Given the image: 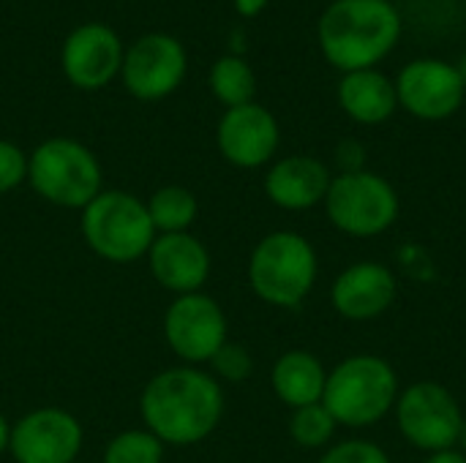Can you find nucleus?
Instances as JSON below:
<instances>
[{"mask_svg":"<svg viewBox=\"0 0 466 463\" xmlns=\"http://www.w3.org/2000/svg\"><path fill=\"white\" fill-rule=\"evenodd\" d=\"M139 415L145 428L164 445H199L224 418L221 382L194 366L167 368L145 385Z\"/></svg>","mask_w":466,"mask_h":463,"instance_id":"1","label":"nucleus"},{"mask_svg":"<svg viewBox=\"0 0 466 463\" xmlns=\"http://www.w3.org/2000/svg\"><path fill=\"white\" fill-rule=\"evenodd\" d=\"M401 38V14L390 0H333L317 25L325 60L350 74L377 68Z\"/></svg>","mask_w":466,"mask_h":463,"instance_id":"2","label":"nucleus"},{"mask_svg":"<svg viewBox=\"0 0 466 463\" xmlns=\"http://www.w3.org/2000/svg\"><path fill=\"white\" fill-rule=\"evenodd\" d=\"M399 393L396 368L380 355L360 352L328 371L322 404L339 428H371L393 412Z\"/></svg>","mask_w":466,"mask_h":463,"instance_id":"3","label":"nucleus"},{"mask_svg":"<svg viewBox=\"0 0 466 463\" xmlns=\"http://www.w3.org/2000/svg\"><path fill=\"white\" fill-rule=\"evenodd\" d=\"M319 278V257L300 232L265 235L248 257L251 292L273 308H300Z\"/></svg>","mask_w":466,"mask_h":463,"instance_id":"4","label":"nucleus"},{"mask_svg":"<svg viewBox=\"0 0 466 463\" xmlns=\"http://www.w3.org/2000/svg\"><path fill=\"white\" fill-rule=\"evenodd\" d=\"M27 183L55 207L85 210L101 194V164L82 142L52 136L27 156Z\"/></svg>","mask_w":466,"mask_h":463,"instance_id":"5","label":"nucleus"},{"mask_svg":"<svg viewBox=\"0 0 466 463\" xmlns=\"http://www.w3.org/2000/svg\"><path fill=\"white\" fill-rule=\"evenodd\" d=\"M79 226L87 248L115 265H128L147 257L156 240L147 205L128 191H101L82 210Z\"/></svg>","mask_w":466,"mask_h":463,"instance_id":"6","label":"nucleus"},{"mask_svg":"<svg viewBox=\"0 0 466 463\" xmlns=\"http://www.w3.org/2000/svg\"><path fill=\"white\" fill-rule=\"evenodd\" d=\"M328 221L350 237H377L388 232L401 213L393 183L371 169L339 172L325 196Z\"/></svg>","mask_w":466,"mask_h":463,"instance_id":"7","label":"nucleus"},{"mask_svg":"<svg viewBox=\"0 0 466 463\" xmlns=\"http://www.w3.org/2000/svg\"><path fill=\"white\" fill-rule=\"evenodd\" d=\"M393 415L401 437L423 453L456 448L466 420L459 398L440 382H415L404 388Z\"/></svg>","mask_w":466,"mask_h":463,"instance_id":"8","label":"nucleus"},{"mask_svg":"<svg viewBox=\"0 0 466 463\" xmlns=\"http://www.w3.org/2000/svg\"><path fill=\"white\" fill-rule=\"evenodd\" d=\"M393 82L399 93V106L426 123L453 117L466 98L464 71L437 57L410 60Z\"/></svg>","mask_w":466,"mask_h":463,"instance_id":"9","label":"nucleus"},{"mask_svg":"<svg viewBox=\"0 0 466 463\" xmlns=\"http://www.w3.org/2000/svg\"><path fill=\"white\" fill-rule=\"evenodd\" d=\"M188 57L183 44L169 33H145L123 55L120 79L139 101H161L186 79Z\"/></svg>","mask_w":466,"mask_h":463,"instance_id":"10","label":"nucleus"},{"mask_svg":"<svg viewBox=\"0 0 466 463\" xmlns=\"http://www.w3.org/2000/svg\"><path fill=\"white\" fill-rule=\"evenodd\" d=\"M224 308L205 292L180 295L164 314V338L169 349L188 366L210 363L229 341Z\"/></svg>","mask_w":466,"mask_h":463,"instance_id":"11","label":"nucleus"},{"mask_svg":"<svg viewBox=\"0 0 466 463\" xmlns=\"http://www.w3.org/2000/svg\"><path fill=\"white\" fill-rule=\"evenodd\" d=\"M82 439V426L71 412L44 407L11 426L8 453L16 463H74Z\"/></svg>","mask_w":466,"mask_h":463,"instance_id":"12","label":"nucleus"},{"mask_svg":"<svg viewBox=\"0 0 466 463\" xmlns=\"http://www.w3.org/2000/svg\"><path fill=\"white\" fill-rule=\"evenodd\" d=\"M123 44L120 35L101 22L79 25L68 33L60 52V65L66 79L79 90H101L115 76H120L123 65Z\"/></svg>","mask_w":466,"mask_h":463,"instance_id":"13","label":"nucleus"},{"mask_svg":"<svg viewBox=\"0 0 466 463\" xmlns=\"http://www.w3.org/2000/svg\"><path fill=\"white\" fill-rule=\"evenodd\" d=\"M216 142L221 156L238 169H259L273 161L281 128L270 109L251 101L235 109H227L216 128Z\"/></svg>","mask_w":466,"mask_h":463,"instance_id":"14","label":"nucleus"},{"mask_svg":"<svg viewBox=\"0 0 466 463\" xmlns=\"http://www.w3.org/2000/svg\"><path fill=\"white\" fill-rule=\"evenodd\" d=\"M399 297V281L390 267L374 259L352 262L330 287V306L347 322H371L390 311Z\"/></svg>","mask_w":466,"mask_h":463,"instance_id":"15","label":"nucleus"},{"mask_svg":"<svg viewBox=\"0 0 466 463\" xmlns=\"http://www.w3.org/2000/svg\"><path fill=\"white\" fill-rule=\"evenodd\" d=\"M150 276L172 295H191L202 292L210 276V254L199 237L191 232L175 235H156L147 251Z\"/></svg>","mask_w":466,"mask_h":463,"instance_id":"16","label":"nucleus"},{"mask_svg":"<svg viewBox=\"0 0 466 463\" xmlns=\"http://www.w3.org/2000/svg\"><path fill=\"white\" fill-rule=\"evenodd\" d=\"M330 169L314 156H287L279 158L265 175L268 199L289 213H303L325 202L330 188Z\"/></svg>","mask_w":466,"mask_h":463,"instance_id":"17","label":"nucleus"},{"mask_svg":"<svg viewBox=\"0 0 466 463\" xmlns=\"http://www.w3.org/2000/svg\"><path fill=\"white\" fill-rule=\"evenodd\" d=\"M336 96L347 117H352L360 126H382L399 109L396 82L377 68L344 74Z\"/></svg>","mask_w":466,"mask_h":463,"instance_id":"18","label":"nucleus"},{"mask_svg":"<svg viewBox=\"0 0 466 463\" xmlns=\"http://www.w3.org/2000/svg\"><path fill=\"white\" fill-rule=\"evenodd\" d=\"M325 382H328V368L309 349L284 352L273 363V371H270V388L276 398L289 409L322 404Z\"/></svg>","mask_w":466,"mask_h":463,"instance_id":"19","label":"nucleus"},{"mask_svg":"<svg viewBox=\"0 0 466 463\" xmlns=\"http://www.w3.org/2000/svg\"><path fill=\"white\" fill-rule=\"evenodd\" d=\"M145 205H147V216L153 221L156 235L188 232L199 216V202H197L194 191H188L183 186H164Z\"/></svg>","mask_w":466,"mask_h":463,"instance_id":"20","label":"nucleus"},{"mask_svg":"<svg viewBox=\"0 0 466 463\" xmlns=\"http://www.w3.org/2000/svg\"><path fill=\"white\" fill-rule=\"evenodd\" d=\"M208 85H210V93H213L227 109L251 104L254 96H257V74H254V68H251L243 57H238V55H224V57H218V60L210 65Z\"/></svg>","mask_w":466,"mask_h":463,"instance_id":"21","label":"nucleus"},{"mask_svg":"<svg viewBox=\"0 0 466 463\" xmlns=\"http://www.w3.org/2000/svg\"><path fill=\"white\" fill-rule=\"evenodd\" d=\"M336 431H339V423L325 409V404H311V407L292 409L289 437H292V442L298 448H306V450L330 448L333 439H336Z\"/></svg>","mask_w":466,"mask_h":463,"instance_id":"22","label":"nucleus"},{"mask_svg":"<svg viewBox=\"0 0 466 463\" xmlns=\"http://www.w3.org/2000/svg\"><path fill=\"white\" fill-rule=\"evenodd\" d=\"M164 442L156 439L147 428L120 431L104 448V463H161Z\"/></svg>","mask_w":466,"mask_h":463,"instance_id":"23","label":"nucleus"},{"mask_svg":"<svg viewBox=\"0 0 466 463\" xmlns=\"http://www.w3.org/2000/svg\"><path fill=\"white\" fill-rule=\"evenodd\" d=\"M210 368H213V377L216 379H224V382H246L251 374H254V357L251 352L243 347V344H235V341H227L210 360Z\"/></svg>","mask_w":466,"mask_h":463,"instance_id":"24","label":"nucleus"},{"mask_svg":"<svg viewBox=\"0 0 466 463\" xmlns=\"http://www.w3.org/2000/svg\"><path fill=\"white\" fill-rule=\"evenodd\" d=\"M317 463H393L388 450L369 439H344L330 445Z\"/></svg>","mask_w":466,"mask_h":463,"instance_id":"25","label":"nucleus"},{"mask_svg":"<svg viewBox=\"0 0 466 463\" xmlns=\"http://www.w3.org/2000/svg\"><path fill=\"white\" fill-rule=\"evenodd\" d=\"M27 180V156L19 145L0 139V194L19 188Z\"/></svg>","mask_w":466,"mask_h":463,"instance_id":"26","label":"nucleus"},{"mask_svg":"<svg viewBox=\"0 0 466 463\" xmlns=\"http://www.w3.org/2000/svg\"><path fill=\"white\" fill-rule=\"evenodd\" d=\"M336 164L341 166V172H360V169H366V147L358 139H344L336 147Z\"/></svg>","mask_w":466,"mask_h":463,"instance_id":"27","label":"nucleus"},{"mask_svg":"<svg viewBox=\"0 0 466 463\" xmlns=\"http://www.w3.org/2000/svg\"><path fill=\"white\" fill-rule=\"evenodd\" d=\"M235 3V11L240 14V16H257V14H262L265 8H268V3L270 0H232Z\"/></svg>","mask_w":466,"mask_h":463,"instance_id":"28","label":"nucleus"},{"mask_svg":"<svg viewBox=\"0 0 466 463\" xmlns=\"http://www.w3.org/2000/svg\"><path fill=\"white\" fill-rule=\"evenodd\" d=\"M423 463H466V456L459 448L451 450H440V453H429V458Z\"/></svg>","mask_w":466,"mask_h":463,"instance_id":"29","label":"nucleus"},{"mask_svg":"<svg viewBox=\"0 0 466 463\" xmlns=\"http://www.w3.org/2000/svg\"><path fill=\"white\" fill-rule=\"evenodd\" d=\"M8 442H11V426H8L5 415L0 412V453L8 450Z\"/></svg>","mask_w":466,"mask_h":463,"instance_id":"30","label":"nucleus"},{"mask_svg":"<svg viewBox=\"0 0 466 463\" xmlns=\"http://www.w3.org/2000/svg\"><path fill=\"white\" fill-rule=\"evenodd\" d=\"M456 448H459V450L466 456V420H464V426H461V434H459V445H456Z\"/></svg>","mask_w":466,"mask_h":463,"instance_id":"31","label":"nucleus"}]
</instances>
